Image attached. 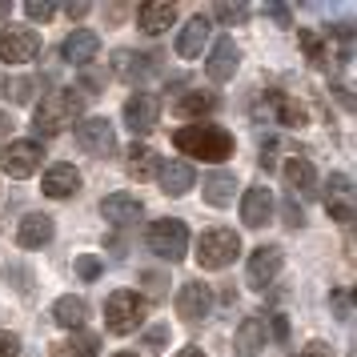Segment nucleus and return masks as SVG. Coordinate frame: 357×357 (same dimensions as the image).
I'll list each match as a JSON object with an SVG mask.
<instances>
[{"label": "nucleus", "mask_w": 357, "mask_h": 357, "mask_svg": "<svg viewBox=\"0 0 357 357\" xmlns=\"http://www.w3.org/2000/svg\"><path fill=\"white\" fill-rule=\"evenodd\" d=\"M354 181L345 177V173H333L329 177V197H325V209H329V217L333 221H341V225H349L354 221Z\"/></svg>", "instance_id": "obj_13"}, {"label": "nucleus", "mask_w": 357, "mask_h": 357, "mask_svg": "<svg viewBox=\"0 0 357 357\" xmlns=\"http://www.w3.org/2000/svg\"><path fill=\"white\" fill-rule=\"evenodd\" d=\"M285 185H289V197L293 193H313V185H317L313 165H309L305 157H289V161H285Z\"/></svg>", "instance_id": "obj_27"}, {"label": "nucleus", "mask_w": 357, "mask_h": 357, "mask_svg": "<svg viewBox=\"0 0 357 357\" xmlns=\"http://www.w3.org/2000/svg\"><path fill=\"white\" fill-rule=\"evenodd\" d=\"M40 189H45V197H52V201H65V197L81 193V173H77L73 165H52L49 173H45V181H40Z\"/></svg>", "instance_id": "obj_16"}, {"label": "nucleus", "mask_w": 357, "mask_h": 357, "mask_svg": "<svg viewBox=\"0 0 357 357\" xmlns=\"http://www.w3.org/2000/svg\"><path fill=\"white\" fill-rule=\"evenodd\" d=\"M173 145H177L185 157L229 161V157H233V132H225L221 125H185V129H177Z\"/></svg>", "instance_id": "obj_2"}, {"label": "nucleus", "mask_w": 357, "mask_h": 357, "mask_svg": "<svg viewBox=\"0 0 357 357\" xmlns=\"http://www.w3.org/2000/svg\"><path fill=\"white\" fill-rule=\"evenodd\" d=\"M177 313L185 321H201V317H209L213 313V289L205 281H185L177 293Z\"/></svg>", "instance_id": "obj_11"}, {"label": "nucleus", "mask_w": 357, "mask_h": 357, "mask_svg": "<svg viewBox=\"0 0 357 357\" xmlns=\"http://www.w3.org/2000/svg\"><path fill=\"white\" fill-rule=\"evenodd\" d=\"M173 20H177V4H169V0H145V4L137 8V24H141V33H149V36L165 33Z\"/></svg>", "instance_id": "obj_15"}, {"label": "nucleus", "mask_w": 357, "mask_h": 357, "mask_svg": "<svg viewBox=\"0 0 357 357\" xmlns=\"http://www.w3.org/2000/svg\"><path fill=\"white\" fill-rule=\"evenodd\" d=\"M213 17L225 20V24H241V20L249 17V4H217V8H213Z\"/></svg>", "instance_id": "obj_32"}, {"label": "nucleus", "mask_w": 357, "mask_h": 357, "mask_svg": "<svg viewBox=\"0 0 357 357\" xmlns=\"http://www.w3.org/2000/svg\"><path fill=\"white\" fill-rule=\"evenodd\" d=\"M77 273H81L84 281H93V277L100 273V261L97 257H81V261H77Z\"/></svg>", "instance_id": "obj_39"}, {"label": "nucleus", "mask_w": 357, "mask_h": 357, "mask_svg": "<svg viewBox=\"0 0 357 357\" xmlns=\"http://www.w3.org/2000/svg\"><path fill=\"white\" fill-rule=\"evenodd\" d=\"M52 233H56V225H52L49 213H29L17 225V241L24 245V249H40V245L52 241Z\"/></svg>", "instance_id": "obj_20"}, {"label": "nucleus", "mask_w": 357, "mask_h": 357, "mask_svg": "<svg viewBox=\"0 0 357 357\" xmlns=\"http://www.w3.org/2000/svg\"><path fill=\"white\" fill-rule=\"evenodd\" d=\"M165 285H169V281H165L161 273H145V293L153 297V301H161L165 297Z\"/></svg>", "instance_id": "obj_37"}, {"label": "nucleus", "mask_w": 357, "mask_h": 357, "mask_svg": "<svg viewBox=\"0 0 357 357\" xmlns=\"http://www.w3.org/2000/svg\"><path fill=\"white\" fill-rule=\"evenodd\" d=\"M209 17H193L185 29H181L177 36V56H185V61H197L201 56V49H205V40H209Z\"/></svg>", "instance_id": "obj_23"}, {"label": "nucleus", "mask_w": 357, "mask_h": 357, "mask_svg": "<svg viewBox=\"0 0 357 357\" xmlns=\"http://www.w3.org/2000/svg\"><path fill=\"white\" fill-rule=\"evenodd\" d=\"M157 116H161V100L153 93H132L125 100V125H129L132 137H145V132L157 129Z\"/></svg>", "instance_id": "obj_7"}, {"label": "nucleus", "mask_w": 357, "mask_h": 357, "mask_svg": "<svg viewBox=\"0 0 357 357\" xmlns=\"http://www.w3.org/2000/svg\"><path fill=\"white\" fill-rule=\"evenodd\" d=\"M297 40H301V49H305V56L313 61V65H325V61H329V52H325V45L317 40V33L301 29V33H297Z\"/></svg>", "instance_id": "obj_31"}, {"label": "nucleus", "mask_w": 357, "mask_h": 357, "mask_svg": "<svg viewBox=\"0 0 357 357\" xmlns=\"http://www.w3.org/2000/svg\"><path fill=\"white\" fill-rule=\"evenodd\" d=\"M301 357H333V354H329V345H325V341H309Z\"/></svg>", "instance_id": "obj_43"}, {"label": "nucleus", "mask_w": 357, "mask_h": 357, "mask_svg": "<svg viewBox=\"0 0 357 357\" xmlns=\"http://www.w3.org/2000/svg\"><path fill=\"white\" fill-rule=\"evenodd\" d=\"M333 93H337V100H341V105H345V109H354V97H349V89H345V84H337Z\"/></svg>", "instance_id": "obj_45"}, {"label": "nucleus", "mask_w": 357, "mask_h": 357, "mask_svg": "<svg viewBox=\"0 0 357 357\" xmlns=\"http://www.w3.org/2000/svg\"><path fill=\"white\" fill-rule=\"evenodd\" d=\"M97 52H100V36L93 33V29H77V33L61 45V56L77 68H84L89 61H97Z\"/></svg>", "instance_id": "obj_14"}, {"label": "nucleus", "mask_w": 357, "mask_h": 357, "mask_svg": "<svg viewBox=\"0 0 357 357\" xmlns=\"http://www.w3.org/2000/svg\"><path fill=\"white\" fill-rule=\"evenodd\" d=\"M84 13H89V4H65V17H68V20H73V17L81 20Z\"/></svg>", "instance_id": "obj_44"}, {"label": "nucleus", "mask_w": 357, "mask_h": 357, "mask_svg": "<svg viewBox=\"0 0 357 357\" xmlns=\"http://www.w3.org/2000/svg\"><path fill=\"white\" fill-rule=\"evenodd\" d=\"M116 357H137V354H116Z\"/></svg>", "instance_id": "obj_49"}, {"label": "nucleus", "mask_w": 357, "mask_h": 357, "mask_svg": "<svg viewBox=\"0 0 357 357\" xmlns=\"http://www.w3.org/2000/svg\"><path fill=\"white\" fill-rule=\"evenodd\" d=\"M97 345H100L97 333H81V329H73V337L65 341V354L68 357H97Z\"/></svg>", "instance_id": "obj_30"}, {"label": "nucleus", "mask_w": 357, "mask_h": 357, "mask_svg": "<svg viewBox=\"0 0 357 357\" xmlns=\"http://www.w3.org/2000/svg\"><path fill=\"white\" fill-rule=\"evenodd\" d=\"M125 169H129V177H137V181H153L157 173H161V161H157V153H153L149 145H132Z\"/></svg>", "instance_id": "obj_28"}, {"label": "nucleus", "mask_w": 357, "mask_h": 357, "mask_svg": "<svg viewBox=\"0 0 357 357\" xmlns=\"http://www.w3.org/2000/svg\"><path fill=\"white\" fill-rule=\"evenodd\" d=\"M193 185H197V173H193V165H189V161H169L161 169V193L185 197Z\"/></svg>", "instance_id": "obj_25"}, {"label": "nucleus", "mask_w": 357, "mask_h": 357, "mask_svg": "<svg viewBox=\"0 0 357 357\" xmlns=\"http://www.w3.org/2000/svg\"><path fill=\"white\" fill-rule=\"evenodd\" d=\"M281 217H285V225H289V229H301V225H305V209L297 205V197H285V205H281Z\"/></svg>", "instance_id": "obj_33"}, {"label": "nucleus", "mask_w": 357, "mask_h": 357, "mask_svg": "<svg viewBox=\"0 0 357 357\" xmlns=\"http://www.w3.org/2000/svg\"><path fill=\"white\" fill-rule=\"evenodd\" d=\"M40 52V36L33 29H4L0 36V61L4 65H29Z\"/></svg>", "instance_id": "obj_9"}, {"label": "nucleus", "mask_w": 357, "mask_h": 357, "mask_svg": "<svg viewBox=\"0 0 357 357\" xmlns=\"http://www.w3.org/2000/svg\"><path fill=\"white\" fill-rule=\"evenodd\" d=\"M40 157H45V149H40V141H8L4 145V153H0V169L8 173V177H33L36 169H40Z\"/></svg>", "instance_id": "obj_6"}, {"label": "nucleus", "mask_w": 357, "mask_h": 357, "mask_svg": "<svg viewBox=\"0 0 357 357\" xmlns=\"http://www.w3.org/2000/svg\"><path fill=\"white\" fill-rule=\"evenodd\" d=\"M269 341V329H265V313H253L237 325V354L241 357H257Z\"/></svg>", "instance_id": "obj_21"}, {"label": "nucleus", "mask_w": 357, "mask_h": 357, "mask_svg": "<svg viewBox=\"0 0 357 357\" xmlns=\"http://www.w3.org/2000/svg\"><path fill=\"white\" fill-rule=\"evenodd\" d=\"M265 329H269V333H273L277 341H285V337H289V321H285L281 313H265Z\"/></svg>", "instance_id": "obj_35"}, {"label": "nucleus", "mask_w": 357, "mask_h": 357, "mask_svg": "<svg viewBox=\"0 0 357 357\" xmlns=\"http://www.w3.org/2000/svg\"><path fill=\"white\" fill-rule=\"evenodd\" d=\"M113 73L121 77V81H145V77H153V73H157V56L121 49L113 56Z\"/></svg>", "instance_id": "obj_19"}, {"label": "nucleus", "mask_w": 357, "mask_h": 357, "mask_svg": "<svg viewBox=\"0 0 357 357\" xmlns=\"http://www.w3.org/2000/svg\"><path fill=\"white\" fill-rule=\"evenodd\" d=\"M145 297L132 289H116L109 301H105V329L109 333H116V337H129V333H137L141 329V321H145Z\"/></svg>", "instance_id": "obj_3"}, {"label": "nucleus", "mask_w": 357, "mask_h": 357, "mask_svg": "<svg viewBox=\"0 0 357 357\" xmlns=\"http://www.w3.org/2000/svg\"><path fill=\"white\" fill-rule=\"evenodd\" d=\"M241 221L249 229H261L273 221V193L265 189V185H253V189H245L241 197Z\"/></svg>", "instance_id": "obj_12"}, {"label": "nucleus", "mask_w": 357, "mask_h": 357, "mask_svg": "<svg viewBox=\"0 0 357 357\" xmlns=\"http://www.w3.org/2000/svg\"><path fill=\"white\" fill-rule=\"evenodd\" d=\"M81 113H84V97L77 89H52L49 97L33 109V129L36 137H56L68 125H77Z\"/></svg>", "instance_id": "obj_1"}, {"label": "nucleus", "mask_w": 357, "mask_h": 357, "mask_svg": "<svg viewBox=\"0 0 357 357\" xmlns=\"http://www.w3.org/2000/svg\"><path fill=\"white\" fill-rule=\"evenodd\" d=\"M233 193H237V177H233V173H225V169H217V173H209V177L201 181V197L209 201L213 209H225V205H233Z\"/></svg>", "instance_id": "obj_22"}, {"label": "nucleus", "mask_w": 357, "mask_h": 357, "mask_svg": "<svg viewBox=\"0 0 357 357\" xmlns=\"http://www.w3.org/2000/svg\"><path fill=\"white\" fill-rule=\"evenodd\" d=\"M169 341V325H157V329H149L145 337V349H153V354H161V345Z\"/></svg>", "instance_id": "obj_38"}, {"label": "nucleus", "mask_w": 357, "mask_h": 357, "mask_svg": "<svg viewBox=\"0 0 357 357\" xmlns=\"http://www.w3.org/2000/svg\"><path fill=\"white\" fill-rule=\"evenodd\" d=\"M84 317H89V301H84V297H77V293L56 297V305H52V321L61 325V329H81Z\"/></svg>", "instance_id": "obj_26"}, {"label": "nucleus", "mask_w": 357, "mask_h": 357, "mask_svg": "<svg viewBox=\"0 0 357 357\" xmlns=\"http://www.w3.org/2000/svg\"><path fill=\"white\" fill-rule=\"evenodd\" d=\"M13 13V4H0V17H8Z\"/></svg>", "instance_id": "obj_48"}, {"label": "nucleus", "mask_w": 357, "mask_h": 357, "mask_svg": "<svg viewBox=\"0 0 357 357\" xmlns=\"http://www.w3.org/2000/svg\"><path fill=\"white\" fill-rule=\"evenodd\" d=\"M0 357H20V337L8 329H0Z\"/></svg>", "instance_id": "obj_36"}, {"label": "nucleus", "mask_w": 357, "mask_h": 357, "mask_svg": "<svg viewBox=\"0 0 357 357\" xmlns=\"http://www.w3.org/2000/svg\"><path fill=\"white\" fill-rule=\"evenodd\" d=\"M281 265H285V249H281V245H257V249L249 253V285H253V289L273 285V277L281 273Z\"/></svg>", "instance_id": "obj_8"}, {"label": "nucleus", "mask_w": 357, "mask_h": 357, "mask_svg": "<svg viewBox=\"0 0 357 357\" xmlns=\"http://www.w3.org/2000/svg\"><path fill=\"white\" fill-rule=\"evenodd\" d=\"M237 253H241V237L233 229H205L197 237V261H201V269H225V265L237 261Z\"/></svg>", "instance_id": "obj_4"}, {"label": "nucleus", "mask_w": 357, "mask_h": 357, "mask_svg": "<svg viewBox=\"0 0 357 357\" xmlns=\"http://www.w3.org/2000/svg\"><path fill=\"white\" fill-rule=\"evenodd\" d=\"M273 153H277V141H265V145H261V169H273Z\"/></svg>", "instance_id": "obj_41"}, {"label": "nucleus", "mask_w": 357, "mask_h": 357, "mask_svg": "<svg viewBox=\"0 0 357 357\" xmlns=\"http://www.w3.org/2000/svg\"><path fill=\"white\" fill-rule=\"evenodd\" d=\"M52 13H56V4H45V0H29V4H24V17L36 20V24L52 20Z\"/></svg>", "instance_id": "obj_34"}, {"label": "nucleus", "mask_w": 357, "mask_h": 357, "mask_svg": "<svg viewBox=\"0 0 357 357\" xmlns=\"http://www.w3.org/2000/svg\"><path fill=\"white\" fill-rule=\"evenodd\" d=\"M177 357H205V349H197V345H185Z\"/></svg>", "instance_id": "obj_46"}, {"label": "nucleus", "mask_w": 357, "mask_h": 357, "mask_svg": "<svg viewBox=\"0 0 357 357\" xmlns=\"http://www.w3.org/2000/svg\"><path fill=\"white\" fill-rule=\"evenodd\" d=\"M149 249L161 261L177 265V261L189 253V229H185V221H177V217L153 221V229H149Z\"/></svg>", "instance_id": "obj_5"}, {"label": "nucleus", "mask_w": 357, "mask_h": 357, "mask_svg": "<svg viewBox=\"0 0 357 357\" xmlns=\"http://www.w3.org/2000/svg\"><path fill=\"white\" fill-rule=\"evenodd\" d=\"M77 145H81L84 153H97V157L113 153L116 149L113 121H109V116H89V121H81V125H77Z\"/></svg>", "instance_id": "obj_10"}, {"label": "nucleus", "mask_w": 357, "mask_h": 357, "mask_svg": "<svg viewBox=\"0 0 357 357\" xmlns=\"http://www.w3.org/2000/svg\"><path fill=\"white\" fill-rule=\"evenodd\" d=\"M237 65H241V49L233 45V36H221L217 45H213V52H209V77L213 81H229L233 73H237Z\"/></svg>", "instance_id": "obj_18"}, {"label": "nucleus", "mask_w": 357, "mask_h": 357, "mask_svg": "<svg viewBox=\"0 0 357 357\" xmlns=\"http://www.w3.org/2000/svg\"><path fill=\"white\" fill-rule=\"evenodd\" d=\"M13 100H20V105H24V100H33V81H17V84H13Z\"/></svg>", "instance_id": "obj_40"}, {"label": "nucleus", "mask_w": 357, "mask_h": 357, "mask_svg": "<svg viewBox=\"0 0 357 357\" xmlns=\"http://www.w3.org/2000/svg\"><path fill=\"white\" fill-rule=\"evenodd\" d=\"M265 13H269L277 24H289V8H285V4H265Z\"/></svg>", "instance_id": "obj_42"}, {"label": "nucleus", "mask_w": 357, "mask_h": 357, "mask_svg": "<svg viewBox=\"0 0 357 357\" xmlns=\"http://www.w3.org/2000/svg\"><path fill=\"white\" fill-rule=\"evenodd\" d=\"M213 109H217L213 93H185L177 100V116H201V113H213Z\"/></svg>", "instance_id": "obj_29"}, {"label": "nucleus", "mask_w": 357, "mask_h": 357, "mask_svg": "<svg viewBox=\"0 0 357 357\" xmlns=\"http://www.w3.org/2000/svg\"><path fill=\"white\" fill-rule=\"evenodd\" d=\"M4 132H13V116L0 113V137H4Z\"/></svg>", "instance_id": "obj_47"}, {"label": "nucleus", "mask_w": 357, "mask_h": 357, "mask_svg": "<svg viewBox=\"0 0 357 357\" xmlns=\"http://www.w3.org/2000/svg\"><path fill=\"white\" fill-rule=\"evenodd\" d=\"M265 105H269V109H273V116L281 121V125H289V129H301V125H309L305 105H297L293 97L277 93V89H269V93H265Z\"/></svg>", "instance_id": "obj_24"}, {"label": "nucleus", "mask_w": 357, "mask_h": 357, "mask_svg": "<svg viewBox=\"0 0 357 357\" xmlns=\"http://www.w3.org/2000/svg\"><path fill=\"white\" fill-rule=\"evenodd\" d=\"M100 217H105L109 225L125 229V225H132V221H141V201L129 197V193H113V197L100 201Z\"/></svg>", "instance_id": "obj_17"}]
</instances>
